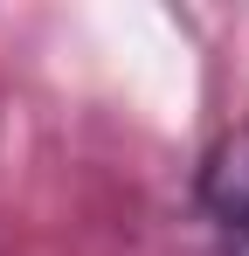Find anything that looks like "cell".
I'll return each instance as SVG.
<instances>
[{"label":"cell","instance_id":"6da1fadb","mask_svg":"<svg viewBox=\"0 0 249 256\" xmlns=\"http://www.w3.org/2000/svg\"><path fill=\"white\" fill-rule=\"evenodd\" d=\"M194 201H201V214L214 228H228V242L249 236V118H236V125L201 152Z\"/></svg>","mask_w":249,"mask_h":256},{"label":"cell","instance_id":"7a4b0ae2","mask_svg":"<svg viewBox=\"0 0 249 256\" xmlns=\"http://www.w3.org/2000/svg\"><path fill=\"white\" fill-rule=\"evenodd\" d=\"M228 256H249V236H236V242H228Z\"/></svg>","mask_w":249,"mask_h":256}]
</instances>
